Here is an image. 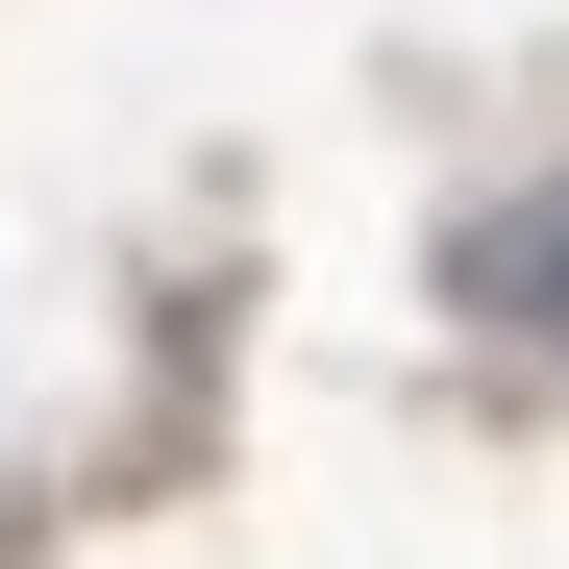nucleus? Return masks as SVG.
Listing matches in <instances>:
<instances>
[{"label":"nucleus","mask_w":569,"mask_h":569,"mask_svg":"<svg viewBox=\"0 0 569 569\" xmlns=\"http://www.w3.org/2000/svg\"><path fill=\"white\" fill-rule=\"evenodd\" d=\"M446 298L496 322V347H569V173H545V199H496V223L446 248Z\"/></svg>","instance_id":"nucleus-1"}]
</instances>
